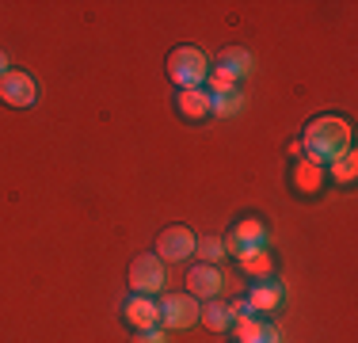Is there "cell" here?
<instances>
[{
	"label": "cell",
	"instance_id": "44dd1931",
	"mask_svg": "<svg viewBox=\"0 0 358 343\" xmlns=\"http://www.w3.org/2000/svg\"><path fill=\"white\" fill-rule=\"evenodd\" d=\"M225 313H229V321H244V316H252V309H248V302H244V298H236V302H229L225 305ZM233 324H229V328H233Z\"/></svg>",
	"mask_w": 358,
	"mask_h": 343
},
{
	"label": "cell",
	"instance_id": "d6986e66",
	"mask_svg": "<svg viewBox=\"0 0 358 343\" xmlns=\"http://www.w3.org/2000/svg\"><path fill=\"white\" fill-rule=\"evenodd\" d=\"M233 328H236V343H252L255 336H259L263 321H255V316H244V321H236V324H233Z\"/></svg>",
	"mask_w": 358,
	"mask_h": 343
},
{
	"label": "cell",
	"instance_id": "ac0fdd59",
	"mask_svg": "<svg viewBox=\"0 0 358 343\" xmlns=\"http://www.w3.org/2000/svg\"><path fill=\"white\" fill-rule=\"evenodd\" d=\"M194 255H199L202 263H214V267H217V260H225L221 237H199V240H194Z\"/></svg>",
	"mask_w": 358,
	"mask_h": 343
},
{
	"label": "cell",
	"instance_id": "3957f363",
	"mask_svg": "<svg viewBox=\"0 0 358 343\" xmlns=\"http://www.w3.org/2000/svg\"><path fill=\"white\" fill-rule=\"evenodd\" d=\"M164 263L157 260L152 252H145L138 255V260L130 263V286H134V294H141V298H157L160 290H164Z\"/></svg>",
	"mask_w": 358,
	"mask_h": 343
},
{
	"label": "cell",
	"instance_id": "5b68a950",
	"mask_svg": "<svg viewBox=\"0 0 358 343\" xmlns=\"http://www.w3.org/2000/svg\"><path fill=\"white\" fill-rule=\"evenodd\" d=\"M194 240L199 237H194L187 225H168L164 233L157 237V252L152 255H157L160 263H183L187 255H194Z\"/></svg>",
	"mask_w": 358,
	"mask_h": 343
},
{
	"label": "cell",
	"instance_id": "e0dca14e",
	"mask_svg": "<svg viewBox=\"0 0 358 343\" xmlns=\"http://www.w3.org/2000/svg\"><path fill=\"white\" fill-rule=\"evenodd\" d=\"M199 321L206 324L210 332H225L229 324H233V321H229V313H225V305H221L217 298H214V302H210L206 309H199Z\"/></svg>",
	"mask_w": 358,
	"mask_h": 343
},
{
	"label": "cell",
	"instance_id": "cb8c5ba5",
	"mask_svg": "<svg viewBox=\"0 0 358 343\" xmlns=\"http://www.w3.org/2000/svg\"><path fill=\"white\" fill-rule=\"evenodd\" d=\"M252 343H282V336H278V328H275V324H263V328H259V336H255Z\"/></svg>",
	"mask_w": 358,
	"mask_h": 343
},
{
	"label": "cell",
	"instance_id": "6da1fadb",
	"mask_svg": "<svg viewBox=\"0 0 358 343\" xmlns=\"http://www.w3.org/2000/svg\"><path fill=\"white\" fill-rule=\"evenodd\" d=\"M301 149H305V160L313 164H331L336 157L351 153V122L339 115H320L305 126L301 134Z\"/></svg>",
	"mask_w": 358,
	"mask_h": 343
},
{
	"label": "cell",
	"instance_id": "4fadbf2b",
	"mask_svg": "<svg viewBox=\"0 0 358 343\" xmlns=\"http://www.w3.org/2000/svg\"><path fill=\"white\" fill-rule=\"evenodd\" d=\"M236 240L244 244V252H255V248H267V229H263V221H255V218H244L241 225L233 229Z\"/></svg>",
	"mask_w": 358,
	"mask_h": 343
},
{
	"label": "cell",
	"instance_id": "5bb4252c",
	"mask_svg": "<svg viewBox=\"0 0 358 343\" xmlns=\"http://www.w3.org/2000/svg\"><path fill=\"white\" fill-rule=\"evenodd\" d=\"M241 271L244 274H255V279H271V271H275V263H271V252L267 248H255L241 260Z\"/></svg>",
	"mask_w": 358,
	"mask_h": 343
},
{
	"label": "cell",
	"instance_id": "52a82bcc",
	"mask_svg": "<svg viewBox=\"0 0 358 343\" xmlns=\"http://www.w3.org/2000/svg\"><path fill=\"white\" fill-rule=\"evenodd\" d=\"M252 69H255V57L248 54V50H244V46H225V50L217 54L214 73L236 84V80H244V76H252Z\"/></svg>",
	"mask_w": 358,
	"mask_h": 343
},
{
	"label": "cell",
	"instance_id": "9c48e42d",
	"mask_svg": "<svg viewBox=\"0 0 358 343\" xmlns=\"http://www.w3.org/2000/svg\"><path fill=\"white\" fill-rule=\"evenodd\" d=\"M122 316H126V324H134L138 332L160 328V305L152 302V298H141V294H134L130 302L122 305Z\"/></svg>",
	"mask_w": 358,
	"mask_h": 343
},
{
	"label": "cell",
	"instance_id": "8992f818",
	"mask_svg": "<svg viewBox=\"0 0 358 343\" xmlns=\"http://www.w3.org/2000/svg\"><path fill=\"white\" fill-rule=\"evenodd\" d=\"M199 302H194L191 294H168L164 302H160V324L172 332H183L191 328V324H199Z\"/></svg>",
	"mask_w": 358,
	"mask_h": 343
},
{
	"label": "cell",
	"instance_id": "2e32d148",
	"mask_svg": "<svg viewBox=\"0 0 358 343\" xmlns=\"http://www.w3.org/2000/svg\"><path fill=\"white\" fill-rule=\"evenodd\" d=\"M244 111V96L241 92H229V96H210V115L217 118H233Z\"/></svg>",
	"mask_w": 358,
	"mask_h": 343
},
{
	"label": "cell",
	"instance_id": "277c9868",
	"mask_svg": "<svg viewBox=\"0 0 358 343\" xmlns=\"http://www.w3.org/2000/svg\"><path fill=\"white\" fill-rule=\"evenodd\" d=\"M0 99H4L8 107H35L38 103L35 76L23 73V69H8V73L0 76Z\"/></svg>",
	"mask_w": 358,
	"mask_h": 343
},
{
	"label": "cell",
	"instance_id": "d4e9b609",
	"mask_svg": "<svg viewBox=\"0 0 358 343\" xmlns=\"http://www.w3.org/2000/svg\"><path fill=\"white\" fill-rule=\"evenodd\" d=\"M286 153H289V157H305V149H301V137H297V141H289V149H286Z\"/></svg>",
	"mask_w": 358,
	"mask_h": 343
},
{
	"label": "cell",
	"instance_id": "603a6c76",
	"mask_svg": "<svg viewBox=\"0 0 358 343\" xmlns=\"http://www.w3.org/2000/svg\"><path fill=\"white\" fill-rule=\"evenodd\" d=\"M130 343H168V336H164L160 328H149V332H138Z\"/></svg>",
	"mask_w": 358,
	"mask_h": 343
},
{
	"label": "cell",
	"instance_id": "ba28073f",
	"mask_svg": "<svg viewBox=\"0 0 358 343\" xmlns=\"http://www.w3.org/2000/svg\"><path fill=\"white\" fill-rule=\"evenodd\" d=\"M221 286H225V279H221V271L214 263H199V267H191L187 274V294L191 298H206V302H214L221 294Z\"/></svg>",
	"mask_w": 358,
	"mask_h": 343
},
{
	"label": "cell",
	"instance_id": "9a60e30c",
	"mask_svg": "<svg viewBox=\"0 0 358 343\" xmlns=\"http://www.w3.org/2000/svg\"><path fill=\"white\" fill-rule=\"evenodd\" d=\"M328 176L336 179V183H355V176H358V157H355V149L331 160V164H328Z\"/></svg>",
	"mask_w": 358,
	"mask_h": 343
},
{
	"label": "cell",
	"instance_id": "7a4b0ae2",
	"mask_svg": "<svg viewBox=\"0 0 358 343\" xmlns=\"http://www.w3.org/2000/svg\"><path fill=\"white\" fill-rule=\"evenodd\" d=\"M168 76L176 80V88H202L210 76V62L202 50L194 46H176L168 54Z\"/></svg>",
	"mask_w": 358,
	"mask_h": 343
},
{
	"label": "cell",
	"instance_id": "7c38bea8",
	"mask_svg": "<svg viewBox=\"0 0 358 343\" xmlns=\"http://www.w3.org/2000/svg\"><path fill=\"white\" fill-rule=\"evenodd\" d=\"M320 183H324V168L313 164V160H297V164H294V187H297V191H301V195H317Z\"/></svg>",
	"mask_w": 358,
	"mask_h": 343
},
{
	"label": "cell",
	"instance_id": "8fae6325",
	"mask_svg": "<svg viewBox=\"0 0 358 343\" xmlns=\"http://www.w3.org/2000/svg\"><path fill=\"white\" fill-rule=\"evenodd\" d=\"M176 111L187 118V122H202V118L210 115V96H206V88H179Z\"/></svg>",
	"mask_w": 358,
	"mask_h": 343
},
{
	"label": "cell",
	"instance_id": "7402d4cb",
	"mask_svg": "<svg viewBox=\"0 0 358 343\" xmlns=\"http://www.w3.org/2000/svg\"><path fill=\"white\" fill-rule=\"evenodd\" d=\"M221 248H225V255H236V260H244V255H248V252H244V244L236 240V233H225V237H221Z\"/></svg>",
	"mask_w": 358,
	"mask_h": 343
},
{
	"label": "cell",
	"instance_id": "ffe728a7",
	"mask_svg": "<svg viewBox=\"0 0 358 343\" xmlns=\"http://www.w3.org/2000/svg\"><path fill=\"white\" fill-rule=\"evenodd\" d=\"M229 92H236L233 80H225V76H217V73L206 76V96H229Z\"/></svg>",
	"mask_w": 358,
	"mask_h": 343
},
{
	"label": "cell",
	"instance_id": "484cf974",
	"mask_svg": "<svg viewBox=\"0 0 358 343\" xmlns=\"http://www.w3.org/2000/svg\"><path fill=\"white\" fill-rule=\"evenodd\" d=\"M4 73H8V54L0 50V76H4Z\"/></svg>",
	"mask_w": 358,
	"mask_h": 343
},
{
	"label": "cell",
	"instance_id": "30bf717a",
	"mask_svg": "<svg viewBox=\"0 0 358 343\" xmlns=\"http://www.w3.org/2000/svg\"><path fill=\"white\" fill-rule=\"evenodd\" d=\"M244 302H248L252 313H275V309H282L286 294H282V286H278L275 279H259L248 290V298H244Z\"/></svg>",
	"mask_w": 358,
	"mask_h": 343
}]
</instances>
